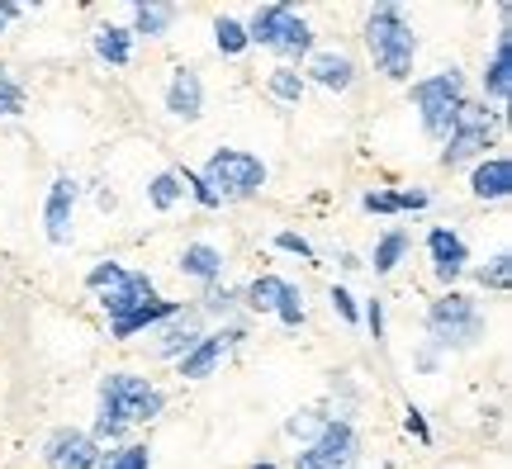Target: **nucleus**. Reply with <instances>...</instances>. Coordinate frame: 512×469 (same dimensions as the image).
Wrapping results in <instances>:
<instances>
[{"mask_svg":"<svg viewBox=\"0 0 512 469\" xmlns=\"http://www.w3.org/2000/svg\"><path fill=\"white\" fill-rule=\"evenodd\" d=\"M176 15H181V10H176V5H133V29H128V34H147V38H157V34H166V29H171V24H176Z\"/></svg>","mask_w":512,"mask_h":469,"instance_id":"22","label":"nucleus"},{"mask_svg":"<svg viewBox=\"0 0 512 469\" xmlns=\"http://www.w3.org/2000/svg\"><path fill=\"white\" fill-rule=\"evenodd\" d=\"M494 128H498V109L465 100V105H460L456 128H451V138H446L441 166H451V171H456V166L484 157V152H489V143H494Z\"/></svg>","mask_w":512,"mask_h":469,"instance_id":"8","label":"nucleus"},{"mask_svg":"<svg viewBox=\"0 0 512 469\" xmlns=\"http://www.w3.org/2000/svg\"><path fill=\"white\" fill-rule=\"evenodd\" d=\"M366 323H370V337L384 342V308H380V299H370L366 304Z\"/></svg>","mask_w":512,"mask_h":469,"instance_id":"38","label":"nucleus"},{"mask_svg":"<svg viewBox=\"0 0 512 469\" xmlns=\"http://www.w3.org/2000/svg\"><path fill=\"white\" fill-rule=\"evenodd\" d=\"M242 337V327H223V332H204L200 346L195 351H185L181 356V375L185 379H209L214 375V365L223 361V351Z\"/></svg>","mask_w":512,"mask_h":469,"instance_id":"13","label":"nucleus"},{"mask_svg":"<svg viewBox=\"0 0 512 469\" xmlns=\"http://www.w3.org/2000/svg\"><path fill=\"white\" fill-rule=\"evenodd\" d=\"M366 48L375 57V67H380L389 81H408L413 76V57H418V38L408 29V19H403L399 5H375L366 19Z\"/></svg>","mask_w":512,"mask_h":469,"instance_id":"2","label":"nucleus"},{"mask_svg":"<svg viewBox=\"0 0 512 469\" xmlns=\"http://www.w3.org/2000/svg\"><path fill=\"white\" fill-rule=\"evenodd\" d=\"M475 280H479L484 289H498V294H503V289L512 285V256H508V252L494 256L489 266H479V271H475Z\"/></svg>","mask_w":512,"mask_h":469,"instance_id":"28","label":"nucleus"},{"mask_svg":"<svg viewBox=\"0 0 512 469\" xmlns=\"http://www.w3.org/2000/svg\"><path fill=\"white\" fill-rule=\"evenodd\" d=\"M200 181L214 190V199H252L261 195V185H266V162L252 157V152H238V147H219L209 166L200 171Z\"/></svg>","mask_w":512,"mask_h":469,"instance_id":"7","label":"nucleus"},{"mask_svg":"<svg viewBox=\"0 0 512 469\" xmlns=\"http://www.w3.org/2000/svg\"><path fill=\"white\" fill-rule=\"evenodd\" d=\"M403 252H408V237L394 228V233H384L380 237V247H375V275H389L394 266L403 261Z\"/></svg>","mask_w":512,"mask_h":469,"instance_id":"26","label":"nucleus"},{"mask_svg":"<svg viewBox=\"0 0 512 469\" xmlns=\"http://www.w3.org/2000/svg\"><path fill=\"white\" fill-rule=\"evenodd\" d=\"M470 190H475V199H508L512 195V162L508 157L479 162L475 176H470Z\"/></svg>","mask_w":512,"mask_h":469,"instance_id":"18","label":"nucleus"},{"mask_svg":"<svg viewBox=\"0 0 512 469\" xmlns=\"http://www.w3.org/2000/svg\"><path fill=\"white\" fill-rule=\"evenodd\" d=\"M460 105H465V76H460L456 67L413 81V109H418L427 138L446 143L451 128H456V119H460Z\"/></svg>","mask_w":512,"mask_h":469,"instance_id":"4","label":"nucleus"},{"mask_svg":"<svg viewBox=\"0 0 512 469\" xmlns=\"http://www.w3.org/2000/svg\"><path fill=\"white\" fill-rule=\"evenodd\" d=\"M176 181H181V190H190V195H195V204H200V209H219V199H214V190L200 181V171H190V166H185V171H176Z\"/></svg>","mask_w":512,"mask_h":469,"instance_id":"32","label":"nucleus"},{"mask_svg":"<svg viewBox=\"0 0 512 469\" xmlns=\"http://www.w3.org/2000/svg\"><path fill=\"white\" fill-rule=\"evenodd\" d=\"M166 408V398L157 384H147L143 375H128V370H114V375L100 379V413H95V441H119L128 427L138 422H152V417Z\"/></svg>","mask_w":512,"mask_h":469,"instance_id":"1","label":"nucleus"},{"mask_svg":"<svg viewBox=\"0 0 512 469\" xmlns=\"http://www.w3.org/2000/svg\"><path fill=\"white\" fill-rule=\"evenodd\" d=\"M238 299L242 294H233V289H209V294H204V304H200V313H233Z\"/></svg>","mask_w":512,"mask_h":469,"instance_id":"35","label":"nucleus"},{"mask_svg":"<svg viewBox=\"0 0 512 469\" xmlns=\"http://www.w3.org/2000/svg\"><path fill=\"white\" fill-rule=\"evenodd\" d=\"M166 109L176 114V119H185V124H195L204 114V81L200 72H190V67H181V72L171 76V86H166Z\"/></svg>","mask_w":512,"mask_h":469,"instance_id":"15","label":"nucleus"},{"mask_svg":"<svg viewBox=\"0 0 512 469\" xmlns=\"http://www.w3.org/2000/svg\"><path fill=\"white\" fill-rule=\"evenodd\" d=\"M427 252H432V271H437V280L456 289L460 271H465V261H470L465 237L451 233V228H432V233H427Z\"/></svg>","mask_w":512,"mask_h":469,"instance_id":"12","label":"nucleus"},{"mask_svg":"<svg viewBox=\"0 0 512 469\" xmlns=\"http://www.w3.org/2000/svg\"><path fill=\"white\" fill-rule=\"evenodd\" d=\"M275 247H280V252H294V256H304V261H309V256H313L309 237H299V233H280V237H275Z\"/></svg>","mask_w":512,"mask_h":469,"instance_id":"36","label":"nucleus"},{"mask_svg":"<svg viewBox=\"0 0 512 469\" xmlns=\"http://www.w3.org/2000/svg\"><path fill=\"white\" fill-rule=\"evenodd\" d=\"M356 460H361L356 427L342 422V417H328V427L294 455V469H356Z\"/></svg>","mask_w":512,"mask_h":469,"instance_id":"9","label":"nucleus"},{"mask_svg":"<svg viewBox=\"0 0 512 469\" xmlns=\"http://www.w3.org/2000/svg\"><path fill=\"white\" fill-rule=\"evenodd\" d=\"M181 271L190 280H200V285H214L223 275V252L214 242H185L181 247Z\"/></svg>","mask_w":512,"mask_h":469,"instance_id":"19","label":"nucleus"},{"mask_svg":"<svg viewBox=\"0 0 512 469\" xmlns=\"http://www.w3.org/2000/svg\"><path fill=\"white\" fill-rule=\"evenodd\" d=\"M484 95L503 105L512 95V34H508V15H503V34H498V48L489 57V67H484Z\"/></svg>","mask_w":512,"mask_h":469,"instance_id":"16","label":"nucleus"},{"mask_svg":"<svg viewBox=\"0 0 512 469\" xmlns=\"http://www.w3.org/2000/svg\"><path fill=\"white\" fill-rule=\"evenodd\" d=\"M332 308L342 313V323H356V318H361V313H356V299H351V294H347L342 285L332 289Z\"/></svg>","mask_w":512,"mask_h":469,"instance_id":"37","label":"nucleus"},{"mask_svg":"<svg viewBox=\"0 0 512 469\" xmlns=\"http://www.w3.org/2000/svg\"><path fill=\"white\" fill-rule=\"evenodd\" d=\"M323 427H328V413H299V417H290V422H285V436H309V441H313Z\"/></svg>","mask_w":512,"mask_h":469,"instance_id":"33","label":"nucleus"},{"mask_svg":"<svg viewBox=\"0 0 512 469\" xmlns=\"http://www.w3.org/2000/svg\"><path fill=\"white\" fill-rule=\"evenodd\" d=\"M275 318H280L285 327H299V323H304V294H299V285H290V280H285V289H280Z\"/></svg>","mask_w":512,"mask_h":469,"instance_id":"30","label":"nucleus"},{"mask_svg":"<svg viewBox=\"0 0 512 469\" xmlns=\"http://www.w3.org/2000/svg\"><path fill=\"white\" fill-rule=\"evenodd\" d=\"M214 43H219L223 57L247 53V24H238V19H214Z\"/></svg>","mask_w":512,"mask_h":469,"instance_id":"25","label":"nucleus"},{"mask_svg":"<svg viewBox=\"0 0 512 469\" xmlns=\"http://www.w3.org/2000/svg\"><path fill=\"white\" fill-rule=\"evenodd\" d=\"M100 460H105L100 441L81 427H57L48 436V469H100Z\"/></svg>","mask_w":512,"mask_h":469,"instance_id":"10","label":"nucleus"},{"mask_svg":"<svg viewBox=\"0 0 512 469\" xmlns=\"http://www.w3.org/2000/svg\"><path fill=\"white\" fill-rule=\"evenodd\" d=\"M266 86H271L275 100H285V105H299V95H304V76L294 72V67H275Z\"/></svg>","mask_w":512,"mask_h":469,"instance_id":"27","label":"nucleus"},{"mask_svg":"<svg viewBox=\"0 0 512 469\" xmlns=\"http://www.w3.org/2000/svg\"><path fill=\"white\" fill-rule=\"evenodd\" d=\"M247 43H261V48L280 53L285 62H299L313 48V29L309 19L294 15L290 5H261L252 15V24H247Z\"/></svg>","mask_w":512,"mask_h":469,"instance_id":"5","label":"nucleus"},{"mask_svg":"<svg viewBox=\"0 0 512 469\" xmlns=\"http://www.w3.org/2000/svg\"><path fill=\"white\" fill-rule=\"evenodd\" d=\"M0 29H5V19H0Z\"/></svg>","mask_w":512,"mask_h":469,"instance_id":"42","label":"nucleus"},{"mask_svg":"<svg viewBox=\"0 0 512 469\" xmlns=\"http://www.w3.org/2000/svg\"><path fill=\"white\" fill-rule=\"evenodd\" d=\"M427 342H432V351H470L484 342V313L475 299H465L460 289H446L427 308Z\"/></svg>","mask_w":512,"mask_h":469,"instance_id":"3","label":"nucleus"},{"mask_svg":"<svg viewBox=\"0 0 512 469\" xmlns=\"http://www.w3.org/2000/svg\"><path fill=\"white\" fill-rule=\"evenodd\" d=\"M24 114V86H19L10 67H0V119H15Z\"/></svg>","mask_w":512,"mask_h":469,"instance_id":"29","label":"nucleus"},{"mask_svg":"<svg viewBox=\"0 0 512 469\" xmlns=\"http://www.w3.org/2000/svg\"><path fill=\"white\" fill-rule=\"evenodd\" d=\"M181 181H176V171H162V176H152V181H147V204H152V209H176V204H181Z\"/></svg>","mask_w":512,"mask_h":469,"instance_id":"24","label":"nucleus"},{"mask_svg":"<svg viewBox=\"0 0 512 469\" xmlns=\"http://www.w3.org/2000/svg\"><path fill=\"white\" fill-rule=\"evenodd\" d=\"M280 289H285V280H280V275H256L252 285H247V294H242V304L252 308V313H275V304H280Z\"/></svg>","mask_w":512,"mask_h":469,"instance_id":"23","label":"nucleus"},{"mask_svg":"<svg viewBox=\"0 0 512 469\" xmlns=\"http://www.w3.org/2000/svg\"><path fill=\"white\" fill-rule=\"evenodd\" d=\"M403 427L418 436V441H432V432H427V417L418 413V408H408V417H403Z\"/></svg>","mask_w":512,"mask_h":469,"instance_id":"39","label":"nucleus"},{"mask_svg":"<svg viewBox=\"0 0 512 469\" xmlns=\"http://www.w3.org/2000/svg\"><path fill=\"white\" fill-rule=\"evenodd\" d=\"M204 337V313L200 308H181L171 323H166L162 342H157V356H166V361H181L185 351H195Z\"/></svg>","mask_w":512,"mask_h":469,"instance_id":"14","label":"nucleus"},{"mask_svg":"<svg viewBox=\"0 0 512 469\" xmlns=\"http://www.w3.org/2000/svg\"><path fill=\"white\" fill-rule=\"evenodd\" d=\"M399 209L413 214V209H427V190H399Z\"/></svg>","mask_w":512,"mask_h":469,"instance_id":"40","label":"nucleus"},{"mask_svg":"<svg viewBox=\"0 0 512 469\" xmlns=\"http://www.w3.org/2000/svg\"><path fill=\"white\" fill-rule=\"evenodd\" d=\"M95 53H100V62H110V67H128L133 34L119 29V24H100V29H95Z\"/></svg>","mask_w":512,"mask_h":469,"instance_id":"21","label":"nucleus"},{"mask_svg":"<svg viewBox=\"0 0 512 469\" xmlns=\"http://www.w3.org/2000/svg\"><path fill=\"white\" fill-rule=\"evenodd\" d=\"M304 76H309L313 86H323V91H351L356 67H351V57H342V53H313Z\"/></svg>","mask_w":512,"mask_h":469,"instance_id":"17","label":"nucleus"},{"mask_svg":"<svg viewBox=\"0 0 512 469\" xmlns=\"http://www.w3.org/2000/svg\"><path fill=\"white\" fill-rule=\"evenodd\" d=\"M361 204H366L370 214H403V209H399V190H370Z\"/></svg>","mask_w":512,"mask_h":469,"instance_id":"34","label":"nucleus"},{"mask_svg":"<svg viewBox=\"0 0 512 469\" xmlns=\"http://www.w3.org/2000/svg\"><path fill=\"white\" fill-rule=\"evenodd\" d=\"M147 465H152L147 446H119V451H110L100 460V469H147Z\"/></svg>","mask_w":512,"mask_h":469,"instance_id":"31","label":"nucleus"},{"mask_svg":"<svg viewBox=\"0 0 512 469\" xmlns=\"http://www.w3.org/2000/svg\"><path fill=\"white\" fill-rule=\"evenodd\" d=\"M72 214H76V181L72 176H57L48 185V204H43V223H48V242L53 247L72 242Z\"/></svg>","mask_w":512,"mask_h":469,"instance_id":"11","label":"nucleus"},{"mask_svg":"<svg viewBox=\"0 0 512 469\" xmlns=\"http://www.w3.org/2000/svg\"><path fill=\"white\" fill-rule=\"evenodd\" d=\"M252 469H275V465H252Z\"/></svg>","mask_w":512,"mask_h":469,"instance_id":"41","label":"nucleus"},{"mask_svg":"<svg viewBox=\"0 0 512 469\" xmlns=\"http://www.w3.org/2000/svg\"><path fill=\"white\" fill-rule=\"evenodd\" d=\"M86 285L100 294V308L110 313V323L128 318V313H138V308L157 304V289L147 280L143 271H124L119 261H100L91 275H86Z\"/></svg>","mask_w":512,"mask_h":469,"instance_id":"6","label":"nucleus"},{"mask_svg":"<svg viewBox=\"0 0 512 469\" xmlns=\"http://www.w3.org/2000/svg\"><path fill=\"white\" fill-rule=\"evenodd\" d=\"M181 313V304H171V299H157V304H147V308H138V313H128V318H119V323H110V332L124 342V337H133V332H143V327H152V323H171Z\"/></svg>","mask_w":512,"mask_h":469,"instance_id":"20","label":"nucleus"}]
</instances>
